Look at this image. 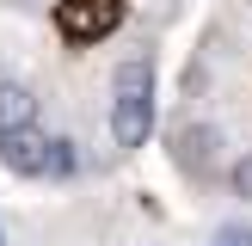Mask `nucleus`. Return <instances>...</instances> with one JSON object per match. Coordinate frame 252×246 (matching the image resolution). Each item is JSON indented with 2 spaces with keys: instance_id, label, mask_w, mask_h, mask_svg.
<instances>
[{
  "instance_id": "f257e3e1",
  "label": "nucleus",
  "mask_w": 252,
  "mask_h": 246,
  "mask_svg": "<svg viewBox=\"0 0 252 246\" xmlns=\"http://www.w3.org/2000/svg\"><path fill=\"white\" fill-rule=\"evenodd\" d=\"M154 135V49H135L111 74V148L135 154Z\"/></svg>"
},
{
  "instance_id": "f03ea898",
  "label": "nucleus",
  "mask_w": 252,
  "mask_h": 246,
  "mask_svg": "<svg viewBox=\"0 0 252 246\" xmlns=\"http://www.w3.org/2000/svg\"><path fill=\"white\" fill-rule=\"evenodd\" d=\"M221 148H228V142H221L216 123H209V117H191V123L172 129L166 154H172V166H179L191 184H216L221 172H228V166H221Z\"/></svg>"
},
{
  "instance_id": "7ed1b4c3",
  "label": "nucleus",
  "mask_w": 252,
  "mask_h": 246,
  "mask_svg": "<svg viewBox=\"0 0 252 246\" xmlns=\"http://www.w3.org/2000/svg\"><path fill=\"white\" fill-rule=\"evenodd\" d=\"M123 25V0H56V31L68 43H98Z\"/></svg>"
},
{
  "instance_id": "20e7f679",
  "label": "nucleus",
  "mask_w": 252,
  "mask_h": 246,
  "mask_svg": "<svg viewBox=\"0 0 252 246\" xmlns=\"http://www.w3.org/2000/svg\"><path fill=\"white\" fill-rule=\"evenodd\" d=\"M0 166H6L12 179H43V172H49V135L37 129V123L6 129V135H0Z\"/></svg>"
},
{
  "instance_id": "39448f33",
  "label": "nucleus",
  "mask_w": 252,
  "mask_h": 246,
  "mask_svg": "<svg viewBox=\"0 0 252 246\" xmlns=\"http://www.w3.org/2000/svg\"><path fill=\"white\" fill-rule=\"evenodd\" d=\"M25 123H37V92H31V80L0 74V135H6V129H25Z\"/></svg>"
},
{
  "instance_id": "423d86ee",
  "label": "nucleus",
  "mask_w": 252,
  "mask_h": 246,
  "mask_svg": "<svg viewBox=\"0 0 252 246\" xmlns=\"http://www.w3.org/2000/svg\"><path fill=\"white\" fill-rule=\"evenodd\" d=\"M80 172H86L80 142H74V135H49V172H43V179H49V184H74Z\"/></svg>"
},
{
  "instance_id": "0eeeda50",
  "label": "nucleus",
  "mask_w": 252,
  "mask_h": 246,
  "mask_svg": "<svg viewBox=\"0 0 252 246\" xmlns=\"http://www.w3.org/2000/svg\"><path fill=\"white\" fill-rule=\"evenodd\" d=\"M221 179H228V197H240V203H252V148L228 160V172H221Z\"/></svg>"
},
{
  "instance_id": "6e6552de",
  "label": "nucleus",
  "mask_w": 252,
  "mask_h": 246,
  "mask_svg": "<svg viewBox=\"0 0 252 246\" xmlns=\"http://www.w3.org/2000/svg\"><path fill=\"white\" fill-rule=\"evenodd\" d=\"M209 246H234V240H221V234H216V240H209Z\"/></svg>"
},
{
  "instance_id": "1a4fd4ad",
  "label": "nucleus",
  "mask_w": 252,
  "mask_h": 246,
  "mask_svg": "<svg viewBox=\"0 0 252 246\" xmlns=\"http://www.w3.org/2000/svg\"><path fill=\"white\" fill-rule=\"evenodd\" d=\"M0 246H6V228H0Z\"/></svg>"
},
{
  "instance_id": "9d476101",
  "label": "nucleus",
  "mask_w": 252,
  "mask_h": 246,
  "mask_svg": "<svg viewBox=\"0 0 252 246\" xmlns=\"http://www.w3.org/2000/svg\"><path fill=\"white\" fill-rule=\"evenodd\" d=\"M19 6H25V0H19Z\"/></svg>"
}]
</instances>
